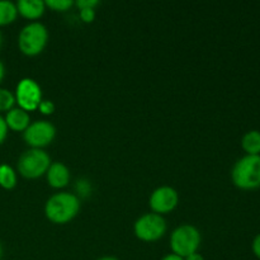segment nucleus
<instances>
[{
  "label": "nucleus",
  "mask_w": 260,
  "mask_h": 260,
  "mask_svg": "<svg viewBox=\"0 0 260 260\" xmlns=\"http://www.w3.org/2000/svg\"><path fill=\"white\" fill-rule=\"evenodd\" d=\"M80 200L73 193L61 192L51 196L45 205V216L55 225H66L78 216Z\"/></svg>",
  "instance_id": "1"
},
{
  "label": "nucleus",
  "mask_w": 260,
  "mask_h": 260,
  "mask_svg": "<svg viewBox=\"0 0 260 260\" xmlns=\"http://www.w3.org/2000/svg\"><path fill=\"white\" fill-rule=\"evenodd\" d=\"M231 180L239 189L260 188V155H245L239 159L231 170Z\"/></svg>",
  "instance_id": "2"
},
{
  "label": "nucleus",
  "mask_w": 260,
  "mask_h": 260,
  "mask_svg": "<svg viewBox=\"0 0 260 260\" xmlns=\"http://www.w3.org/2000/svg\"><path fill=\"white\" fill-rule=\"evenodd\" d=\"M48 42V30L40 22H30L22 28L18 36V47L25 56L40 55L43 52Z\"/></svg>",
  "instance_id": "3"
},
{
  "label": "nucleus",
  "mask_w": 260,
  "mask_h": 260,
  "mask_svg": "<svg viewBox=\"0 0 260 260\" xmlns=\"http://www.w3.org/2000/svg\"><path fill=\"white\" fill-rule=\"evenodd\" d=\"M201 243H202V236L200 230L189 223L178 226L170 235V249L173 254H177L182 258H187L190 254L198 253Z\"/></svg>",
  "instance_id": "4"
},
{
  "label": "nucleus",
  "mask_w": 260,
  "mask_h": 260,
  "mask_svg": "<svg viewBox=\"0 0 260 260\" xmlns=\"http://www.w3.org/2000/svg\"><path fill=\"white\" fill-rule=\"evenodd\" d=\"M52 164L51 157L45 150L29 149L23 152L17 162L18 173L25 179H37L47 173Z\"/></svg>",
  "instance_id": "5"
},
{
  "label": "nucleus",
  "mask_w": 260,
  "mask_h": 260,
  "mask_svg": "<svg viewBox=\"0 0 260 260\" xmlns=\"http://www.w3.org/2000/svg\"><path fill=\"white\" fill-rule=\"evenodd\" d=\"M134 233L139 240L154 243L160 240L167 233V221L157 213H145L135 222Z\"/></svg>",
  "instance_id": "6"
},
{
  "label": "nucleus",
  "mask_w": 260,
  "mask_h": 260,
  "mask_svg": "<svg viewBox=\"0 0 260 260\" xmlns=\"http://www.w3.org/2000/svg\"><path fill=\"white\" fill-rule=\"evenodd\" d=\"M15 103L25 112L37 111L42 102V89L30 78H23L15 88Z\"/></svg>",
  "instance_id": "7"
},
{
  "label": "nucleus",
  "mask_w": 260,
  "mask_h": 260,
  "mask_svg": "<svg viewBox=\"0 0 260 260\" xmlns=\"http://www.w3.org/2000/svg\"><path fill=\"white\" fill-rule=\"evenodd\" d=\"M56 137V128L51 122L41 121L30 122L29 126L23 132V140L30 149H41L52 144Z\"/></svg>",
  "instance_id": "8"
},
{
  "label": "nucleus",
  "mask_w": 260,
  "mask_h": 260,
  "mask_svg": "<svg viewBox=\"0 0 260 260\" xmlns=\"http://www.w3.org/2000/svg\"><path fill=\"white\" fill-rule=\"evenodd\" d=\"M179 203V194L177 190L169 185H162L156 188L151 193L149 206L154 213L162 216L173 212Z\"/></svg>",
  "instance_id": "9"
},
{
  "label": "nucleus",
  "mask_w": 260,
  "mask_h": 260,
  "mask_svg": "<svg viewBox=\"0 0 260 260\" xmlns=\"http://www.w3.org/2000/svg\"><path fill=\"white\" fill-rule=\"evenodd\" d=\"M46 178L51 188L61 189V188H65L70 182V170L62 162H52L46 173Z\"/></svg>",
  "instance_id": "10"
},
{
  "label": "nucleus",
  "mask_w": 260,
  "mask_h": 260,
  "mask_svg": "<svg viewBox=\"0 0 260 260\" xmlns=\"http://www.w3.org/2000/svg\"><path fill=\"white\" fill-rule=\"evenodd\" d=\"M4 119L8 128L14 132H24L27 127L30 124L29 113L23 111L19 107H14L10 111H8Z\"/></svg>",
  "instance_id": "11"
},
{
  "label": "nucleus",
  "mask_w": 260,
  "mask_h": 260,
  "mask_svg": "<svg viewBox=\"0 0 260 260\" xmlns=\"http://www.w3.org/2000/svg\"><path fill=\"white\" fill-rule=\"evenodd\" d=\"M15 5H17L18 14L33 22L40 19L46 10V4L42 0H19L15 3Z\"/></svg>",
  "instance_id": "12"
},
{
  "label": "nucleus",
  "mask_w": 260,
  "mask_h": 260,
  "mask_svg": "<svg viewBox=\"0 0 260 260\" xmlns=\"http://www.w3.org/2000/svg\"><path fill=\"white\" fill-rule=\"evenodd\" d=\"M241 147L246 155H260V131L251 129L241 139Z\"/></svg>",
  "instance_id": "13"
},
{
  "label": "nucleus",
  "mask_w": 260,
  "mask_h": 260,
  "mask_svg": "<svg viewBox=\"0 0 260 260\" xmlns=\"http://www.w3.org/2000/svg\"><path fill=\"white\" fill-rule=\"evenodd\" d=\"M18 17V9L15 3L10 0H0V27L12 24Z\"/></svg>",
  "instance_id": "14"
},
{
  "label": "nucleus",
  "mask_w": 260,
  "mask_h": 260,
  "mask_svg": "<svg viewBox=\"0 0 260 260\" xmlns=\"http://www.w3.org/2000/svg\"><path fill=\"white\" fill-rule=\"evenodd\" d=\"M17 185V173L10 165L0 164V187L10 190Z\"/></svg>",
  "instance_id": "15"
},
{
  "label": "nucleus",
  "mask_w": 260,
  "mask_h": 260,
  "mask_svg": "<svg viewBox=\"0 0 260 260\" xmlns=\"http://www.w3.org/2000/svg\"><path fill=\"white\" fill-rule=\"evenodd\" d=\"M15 96L8 89L0 86V112H8L14 108Z\"/></svg>",
  "instance_id": "16"
},
{
  "label": "nucleus",
  "mask_w": 260,
  "mask_h": 260,
  "mask_svg": "<svg viewBox=\"0 0 260 260\" xmlns=\"http://www.w3.org/2000/svg\"><path fill=\"white\" fill-rule=\"evenodd\" d=\"M46 8H50L53 12H66L75 5L73 0H47L45 2Z\"/></svg>",
  "instance_id": "17"
},
{
  "label": "nucleus",
  "mask_w": 260,
  "mask_h": 260,
  "mask_svg": "<svg viewBox=\"0 0 260 260\" xmlns=\"http://www.w3.org/2000/svg\"><path fill=\"white\" fill-rule=\"evenodd\" d=\"M55 109L56 107L52 101H43V99L42 102H41L40 107H38V111H40L43 116H51V114H53Z\"/></svg>",
  "instance_id": "18"
},
{
  "label": "nucleus",
  "mask_w": 260,
  "mask_h": 260,
  "mask_svg": "<svg viewBox=\"0 0 260 260\" xmlns=\"http://www.w3.org/2000/svg\"><path fill=\"white\" fill-rule=\"evenodd\" d=\"M101 4V2L98 0H78L75 2V7L80 9H95V7Z\"/></svg>",
  "instance_id": "19"
},
{
  "label": "nucleus",
  "mask_w": 260,
  "mask_h": 260,
  "mask_svg": "<svg viewBox=\"0 0 260 260\" xmlns=\"http://www.w3.org/2000/svg\"><path fill=\"white\" fill-rule=\"evenodd\" d=\"M79 15L84 23H91L95 19V9H80Z\"/></svg>",
  "instance_id": "20"
},
{
  "label": "nucleus",
  "mask_w": 260,
  "mask_h": 260,
  "mask_svg": "<svg viewBox=\"0 0 260 260\" xmlns=\"http://www.w3.org/2000/svg\"><path fill=\"white\" fill-rule=\"evenodd\" d=\"M8 131H9V128H8L7 123H5L4 117L0 116V145H2L5 140H7Z\"/></svg>",
  "instance_id": "21"
},
{
  "label": "nucleus",
  "mask_w": 260,
  "mask_h": 260,
  "mask_svg": "<svg viewBox=\"0 0 260 260\" xmlns=\"http://www.w3.org/2000/svg\"><path fill=\"white\" fill-rule=\"evenodd\" d=\"M251 250H253L254 255L258 259H260V234L254 238L253 244H251Z\"/></svg>",
  "instance_id": "22"
},
{
  "label": "nucleus",
  "mask_w": 260,
  "mask_h": 260,
  "mask_svg": "<svg viewBox=\"0 0 260 260\" xmlns=\"http://www.w3.org/2000/svg\"><path fill=\"white\" fill-rule=\"evenodd\" d=\"M161 260H184V258H182V256L172 253V254H168V255H165Z\"/></svg>",
  "instance_id": "23"
},
{
  "label": "nucleus",
  "mask_w": 260,
  "mask_h": 260,
  "mask_svg": "<svg viewBox=\"0 0 260 260\" xmlns=\"http://www.w3.org/2000/svg\"><path fill=\"white\" fill-rule=\"evenodd\" d=\"M184 260H205L202 255L200 253H194V254H190L189 256L184 258Z\"/></svg>",
  "instance_id": "24"
},
{
  "label": "nucleus",
  "mask_w": 260,
  "mask_h": 260,
  "mask_svg": "<svg viewBox=\"0 0 260 260\" xmlns=\"http://www.w3.org/2000/svg\"><path fill=\"white\" fill-rule=\"evenodd\" d=\"M4 76H5V66H4V63H3V61L0 60V83L3 81Z\"/></svg>",
  "instance_id": "25"
},
{
  "label": "nucleus",
  "mask_w": 260,
  "mask_h": 260,
  "mask_svg": "<svg viewBox=\"0 0 260 260\" xmlns=\"http://www.w3.org/2000/svg\"><path fill=\"white\" fill-rule=\"evenodd\" d=\"M98 260H119V259L114 258V256H103V258H99Z\"/></svg>",
  "instance_id": "26"
},
{
  "label": "nucleus",
  "mask_w": 260,
  "mask_h": 260,
  "mask_svg": "<svg viewBox=\"0 0 260 260\" xmlns=\"http://www.w3.org/2000/svg\"><path fill=\"white\" fill-rule=\"evenodd\" d=\"M2 45H3V36L2 33H0V48H2Z\"/></svg>",
  "instance_id": "27"
},
{
  "label": "nucleus",
  "mask_w": 260,
  "mask_h": 260,
  "mask_svg": "<svg viewBox=\"0 0 260 260\" xmlns=\"http://www.w3.org/2000/svg\"><path fill=\"white\" fill-rule=\"evenodd\" d=\"M2 255H3V248H2V244H0V259H2Z\"/></svg>",
  "instance_id": "28"
}]
</instances>
